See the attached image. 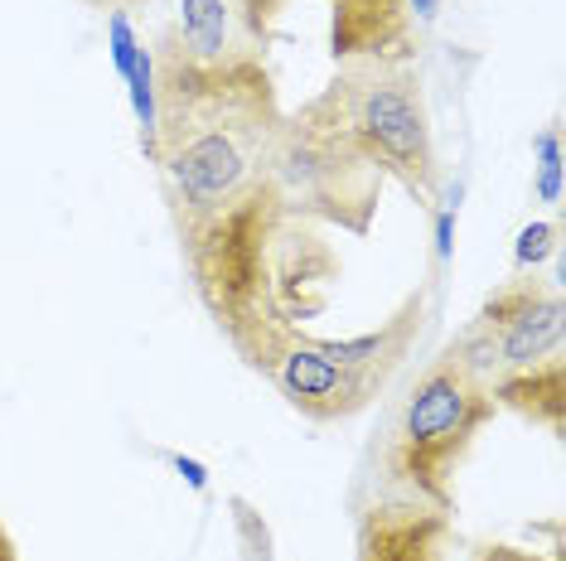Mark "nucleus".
Instances as JSON below:
<instances>
[{
	"label": "nucleus",
	"mask_w": 566,
	"mask_h": 561,
	"mask_svg": "<svg viewBox=\"0 0 566 561\" xmlns=\"http://www.w3.org/2000/svg\"><path fill=\"white\" fill-rule=\"evenodd\" d=\"M156 59V150L160 194L170 213H213L272 180L286 107L262 54L228 49L195 59L165 30Z\"/></svg>",
	"instance_id": "1"
},
{
	"label": "nucleus",
	"mask_w": 566,
	"mask_h": 561,
	"mask_svg": "<svg viewBox=\"0 0 566 561\" xmlns=\"http://www.w3.org/2000/svg\"><path fill=\"white\" fill-rule=\"evenodd\" d=\"M291 209L276 174L213 213H170L189 290L213 329L252 373H272L281 349L301 335L276 310V247Z\"/></svg>",
	"instance_id": "2"
},
{
	"label": "nucleus",
	"mask_w": 566,
	"mask_h": 561,
	"mask_svg": "<svg viewBox=\"0 0 566 561\" xmlns=\"http://www.w3.org/2000/svg\"><path fill=\"white\" fill-rule=\"evenodd\" d=\"M494 392L484 378H474L450 353V343L427 359L417 378L407 382L402 402L382 436V475L388 489L455 514V475L474 451L480 431L494 421Z\"/></svg>",
	"instance_id": "3"
},
{
	"label": "nucleus",
	"mask_w": 566,
	"mask_h": 561,
	"mask_svg": "<svg viewBox=\"0 0 566 561\" xmlns=\"http://www.w3.org/2000/svg\"><path fill=\"white\" fill-rule=\"evenodd\" d=\"M315 97L382 180H397L421 209H441V156L417 63H334V78Z\"/></svg>",
	"instance_id": "4"
},
{
	"label": "nucleus",
	"mask_w": 566,
	"mask_h": 561,
	"mask_svg": "<svg viewBox=\"0 0 566 561\" xmlns=\"http://www.w3.org/2000/svg\"><path fill=\"white\" fill-rule=\"evenodd\" d=\"M272 174L291 213L354 237L373 233L382 189H388L382 170L344 136V126L319 107V97H305L295 112H286Z\"/></svg>",
	"instance_id": "5"
},
{
	"label": "nucleus",
	"mask_w": 566,
	"mask_h": 561,
	"mask_svg": "<svg viewBox=\"0 0 566 561\" xmlns=\"http://www.w3.org/2000/svg\"><path fill=\"white\" fill-rule=\"evenodd\" d=\"M446 343L474 378L494 388L504 373L562 353V290L537 272H513Z\"/></svg>",
	"instance_id": "6"
},
{
	"label": "nucleus",
	"mask_w": 566,
	"mask_h": 561,
	"mask_svg": "<svg viewBox=\"0 0 566 561\" xmlns=\"http://www.w3.org/2000/svg\"><path fill=\"white\" fill-rule=\"evenodd\" d=\"M460 538L441 508L382 489L358 508L354 522V561H455Z\"/></svg>",
	"instance_id": "7"
},
{
	"label": "nucleus",
	"mask_w": 566,
	"mask_h": 561,
	"mask_svg": "<svg viewBox=\"0 0 566 561\" xmlns=\"http://www.w3.org/2000/svg\"><path fill=\"white\" fill-rule=\"evenodd\" d=\"M266 382L286 398V406H295V412L305 421H315V426L354 421L378 402V392H373L364 378L315 349L311 329H301V335L281 349V359H276L272 373H266Z\"/></svg>",
	"instance_id": "8"
},
{
	"label": "nucleus",
	"mask_w": 566,
	"mask_h": 561,
	"mask_svg": "<svg viewBox=\"0 0 566 561\" xmlns=\"http://www.w3.org/2000/svg\"><path fill=\"white\" fill-rule=\"evenodd\" d=\"M417 10L407 0H329V59L407 68L421 59Z\"/></svg>",
	"instance_id": "9"
},
{
	"label": "nucleus",
	"mask_w": 566,
	"mask_h": 561,
	"mask_svg": "<svg viewBox=\"0 0 566 561\" xmlns=\"http://www.w3.org/2000/svg\"><path fill=\"white\" fill-rule=\"evenodd\" d=\"M431 320V286H417L411 296H402V305L382 320L378 329H368V335H354V339H319L311 335V343L325 359L344 363L349 373H358L368 382L373 392H388V382L402 373V363L411 359V349H417L421 329Z\"/></svg>",
	"instance_id": "10"
},
{
	"label": "nucleus",
	"mask_w": 566,
	"mask_h": 561,
	"mask_svg": "<svg viewBox=\"0 0 566 561\" xmlns=\"http://www.w3.org/2000/svg\"><path fill=\"white\" fill-rule=\"evenodd\" d=\"M489 392H494V406H509V412H518L523 421L543 426L552 441L566 436V363H562V353H552V359L533 363V368H518V373H504Z\"/></svg>",
	"instance_id": "11"
},
{
	"label": "nucleus",
	"mask_w": 566,
	"mask_h": 561,
	"mask_svg": "<svg viewBox=\"0 0 566 561\" xmlns=\"http://www.w3.org/2000/svg\"><path fill=\"white\" fill-rule=\"evenodd\" d=\"M175 44L195 59H223L238 49V24L228 0H179V15L170 24Z\"/></svg>",
	"instance_id": "12"
},
{
	"label": "nucleus",
	"mask_w": 566,
	"mask_h": 561,
	"mask_svg": "<svg viewBox=\"0 0 566 561\" xmlns=\"http://www.w3.org/2000/svg\"><path fill=\"white\" fill-rule=\"evenodd\" d=\"M233 6V24H238V44L266 59V49L276 44L281 20H286L291 0H228Z\"/></svg>",
	"instance_id": "13"
},
{
	"label": "nucleus",
	"mask_w": 566,
	"mask_h": 561,
	"mask_svg": "<svg viewBox=\"0 0 566 561\" xmlns=\"http://www.w3.org/2000/svg\"><path fill=\"white\" fill-rule=\"evenodd\" d=\"M533 150H537V184H533L537 203H562V131H557V121L533 140Z\"/></svg>",
	"instance_id": "14"
},
{
	"label": "nucleus",
	"mask_w": 566,
	"mask_h": 561,
	"mask_svg": "<svg viewBox=\"0 0 566 561\" xmlns=\"http://www.w3.org/2000/svg\"><path fill=\"white\" fill-rule=\"evenodd\" d=\"M228 508H233V528H238L242 561H276L272 557V528L262 522V514H256L248 499H228Z\"/></svg>",
	"instance_id": "15"
},
{
	"label": "nucleus",
	"mask_w": 566,
	"mask_h": 561,
	"mask_svg": "<svg viewBox=\"0 0 566 561\" xmlns=\"http://www.w3.org/2000/svg\"><path fill=\"white\" fill-rule=\"evenodd\" d=\"M557 237H562V227L552 223V219H537V223H527L518 242H513V266L518 272H537L552 252H557Z\"/></svg>",
	"instance_id": "16"
},
{
	"label": "nucleus",
	"mask_w": 566,
	"mask_h": 561,
	"mask_svg": "<svg viewBox=\"0 0 566 561\" xmlns=\"http://www.w3.org/2000/svg\"><path fill=\"white\" fill-rule=\"evenodd\" d=\"M107 40H112V68H117V78H126L132 73V59H136V49H140V40H136V30H132V15H107Z\"/></svg>",
	"instance_id": "17"
},
{
	"label": "nucleus",
	"mask_w": 566,
	"mask_h": 561,
	"mask_svg": "<svg viewBox=\"0 0 566 561\" xmlns=\"http://www.w3.org/2000/svg\"><path fill=\"white\" fill-rule=\"evenodd\" d=\"M470 561H562V557H543L537 547H518V542H480Z\"/></svg>",
	"instance_id": "18"
},
{
	"label": "nucleus",
	"mask_w": 566,
	"mask_h": 561,
	"mask_svg": "<svg viewBox=\"0 0 566 561\" xmlns=\"http://www.w3.org/2000/svg\"><path fill=\"white\" fill-rule=\"evenodd\" d=\"M436 213V262H450V252H455V209H431Z\"/></svg>",
	"instance_id": "19"
},
{
	"label": "nucleus",
	"mask_w": 566,
	"mask_h": 561,
	"mask_svg": "<svg viewBox=\"0 0 566 561\" xmlns=\"http://www.w3.org/2000/svg\"><path fill=\"white\" fill-rule=\"evenodd\" d=\"M170 465H175V469H179V475H185V479H189V489H199V494H203V489H209V475H203V465H199V461H189V455H175V461H170Z\"/></svg>",
	"instance_id": "20"
},
{
	"label": "nucleus",
	"mask_w": 566,
	"mask_h": 561,
	"mask_svg": "<svg viewBox=\"0 0 566 561\" xmlns=\"http://www.w3.org/2000/svg\"><path fill=\"white\" fill-rule=\"evenodd\" d=\"M83 6H93V10H107V15H126V10H136V6H146V0H83Z\"/></svg>",
	"instance_id": "21"
},
{
	"label": "nucleus",
	"mask_w": 566,
	"mask_h": 561,
	"mask_svg": "<svg viewBox=\"0 0 566 561\" xmlns=\"http://www.w3.org/2000/svg\"><path fill=\"white\" fill-rule=\"evenodd\" d=\"M407 6L417 10V20H421V24H431L436 15H441V0H407Z\"/></svg>",
	"instance_id": "22"
},
{
	"label": "nucleus",
	"mask_w": 566,
	"mask_h": 561,
	"mask_svg": "<svg viewBox=\"0 0 566 561\" xmlns=\"http://www.w3.org/2000/svg\"><path fill=\"white\" fill-rule=\"evenodd\" d=\"M0 561H20V552H15V538L6 532V522H0Z\"/></svg>",
	"instance_id": "23"
}]
</instances>
